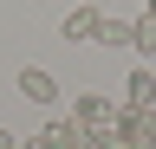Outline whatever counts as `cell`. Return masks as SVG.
Returning a JSON list of instances; mask_svg holds the SVG:
<instances>
[{
  "label": "cell",
  "mask_w": 156,
  "mask_h": 149,
  "mask_svg": "<svg viewBox=\"0 0 156 149\" xmlns=\"http://www.w3.org/2000/svg\"><path fill=\"white\" fill-rule=\"evenodd\" d=\"M143 7H156V0H143Z\"/></svg>",
  "instance_id": "12"
},
{
  "label": "cell",
  "mask_w": 156,
  "mask_h": 149,
  "mask_svg": "<svg viewBox=\"0 0 156 149\" xmlns=\"http://www.w3.org/2000/svg\"><path fill=\"white\" fill-rule=\"evenodd\" d=\"M136 136H143V143L156 149V104H150V110H136Z\"/></svg>",
  "instance_id": "8"
},
{
  "label": "cell",
  "mask_w": 156,
  "mask_h": 149,
  "mask_svg": "<svg viewBox=\"0 0 156 149\" xmlns=\"http://www.w3.org/2000/svg\"><path fill=\"white\" fill-rule=\"evenodd\" d=\"M20 97H26V104H39V110H58V84H52V71H39V65H26V71H20Z\"/></svg>",
  "instance_id": "1"
},
{
  "label": "cell",
  "mask_w": 156,
  "mask_h": 149,
  "mask_svg": "<svg viewBox=\"0 0 156 149\" xmlns=\"http://www.w3.org/2000/svg\"><path fill=\"white\" fill-rule=\"evenodd\" d=\"M98 7H104V0H98Z\"/></svg>",
  "instance_id": "13"
},
{
  "label": "cell",
  "mask_w": 156,
  "mask_h": 149,
  "mask_svg": "<svg viewBox=\"0 0 156 149\" xmlns=\"http://www.w3.org/2000/svg\"><path fill=\"white\" fill-rule=\"evenodd\" d=\"M98 46H130V20H111V13H98Z\"/></svg>",
  "instance_id": "7"
},
{
  "label": "cell",
  "mask_w": 156,
  "mask_h": 149,
  "mask_svg": "<svg viewBox=\"0 0 156 149\" xmlns=\"http://www.w3.org/2000/svg\"><path fill=\"white\" fill-rule=\"evenodd\" d=\"M111 110H117L111 97H98V91H85V97H78V104H72V117H78V123H85V130H98V123H111Z\"/></svg>",
  "instance_id": "6"
},
{
  "label": "cell",
  "mask_w": 156,
  "mask_h": 149,
  "mask_svg": "<svg viewBox=\"0 0 156 149\" xmlns=\"http://www.w3.org/2000/svg\"><path fill=\"white\" fill-rule=\"evenodd\" d=\"M0 149H20V136H13V130H0Z\"/></svg>",
  "instance_id": "9"
},
{
  "label": "cell",
  "mask_w": 156,
  "mask_h": 149,
  "mask_svg": "<svg viewBox=\"0 0 156 149\" xmlns=\"http://www.w3.org/2000/svg\"><path fill=\"white\" fill-rule=\"evenodd\" d=\"M124 149H150V143H143V136H130V143H124Z\"/></svg>",
  "instance_id": "11"
},
{
  "label": "cell",
  "mask_w": 156,
  "mask_h": 149,
  "mask_svg": "<svg viewBox=\"0 0 156 149\" xmlns=\"http://www.w3.org/2000/svg\"><path fill=\"white\" fill-rule=\"evenodd\" d=\"M98 13H104L98 0H85V7H72V13H65V26H58V39H72V46H85L91 32H98Z\"/></svg>",
  "instance_id": "3"
},
{
  "label": "cell",
  "mask_w": 156,
  "mask_h": 149,
  "mask_svg": "<svg viewBox=\"0 0 156 149\" xmlns=\"http://www.w3.org/2000/svg\"><path fill=\"white\" fill-rule=\"evenodd\" d=\"M39 136H46V149H91L85 123H78V117H58V110H52V123L39 130Z\"/></svg>",
  "instance_id": "2"
},
{
  "label": "cell",
  "mask_w": 156,
  "mask_h": 149,
  "mask_svg": "<svg viewBox=\"0 0 156 149\" xmlns=\"http://www.w3.org/2000/svg\"><path fill=\"white\" fill-rule=\"evenodd\" d=\"M124 84H130V91H124V104H130V110H150V104H156V71H150V65H136Z\"/></svg>",
  "instance_id": "5"
},
{
  "label": "cell",
  "mask_w": 156,
  "mask_h": 149,
  "mask_svg": "<svg viewBox=\"0 0 156 149\" xmlns=\"http://www.w3.org/2000/svg\"><path fill=\"white\" fill-rule=\"evenodd\" d=\"M130 46H136L143 65H156V7H143V13L130 20Z\"/></svg>",
  "instance_id": "4"
},
{
  "label": "cell",
  "mask_w": 156,
  "mask_h": 149,
  "mask_svg": "<svg viewBox=\"0 0 156 149\" xmlns=\"http://www.w3.org/2000/svg\"><path fill=\"white\" fill-rule=\"evenodd\" d=\"M20 149H46V136H20Z\"/></svg>",
  "instance_id": "10"
}]
</instances>
